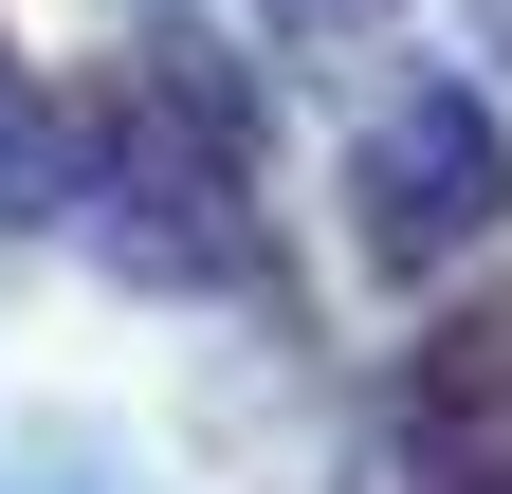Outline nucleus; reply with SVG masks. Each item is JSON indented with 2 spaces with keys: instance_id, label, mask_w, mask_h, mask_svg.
<instances>
[{
  "instance_id": "1",
  "label": "nucleus",
  "mask_w": 512,
  "mask_h": 494,
  "mask_svg": "<svg viewBox=\"0 0 512 494\" xmlns=\"http://www.w3.org/2000/svg\"><path fill=\"white\" fill-rule=\"evenodd\" d=\"M348 183H366V257H439V238H476V202H494V129L458 92H403Z\"/></svg>"
},
{
  "instance_id": "2",
  "label": "nucleus",
  "mask_w": 512,
  "mask_h": 494,
  "mask_svg": "<svg viewBox=\"0 0 512 494\" xmlns=\"http://www.w3.org/2000/svg\"><path fill=\"white\" fill-rule=\"evenodd\" d=\"M19 494H128V476H74V458H37V476H19Z\"/></svg>"
}]
</instances>
